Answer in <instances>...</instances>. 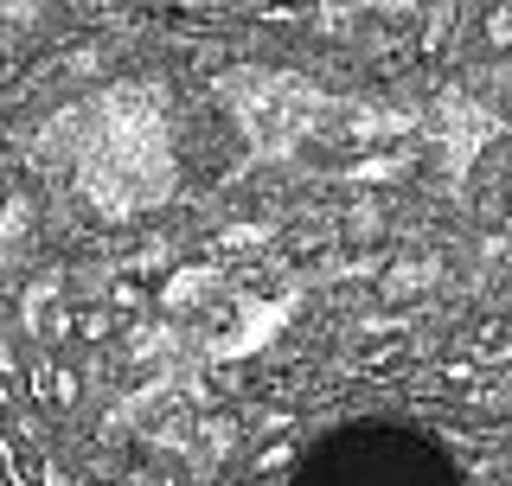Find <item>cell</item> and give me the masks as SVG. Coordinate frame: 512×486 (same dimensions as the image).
<instances>
[{
  "instance_id": "1",
  "label": "cell",
  "mask_w": 512,
  "mask_h": 486,
  "mask_svg": "<svg viewBox=\"0 0 512 486\" xmlns=\"http://www.w3.org/2000/svg\"><path fill=\"white\" fill-rule=\"evenodd\" d=\"M288 486H468L455 455L429 429L397 416H359L327 429L295 461Z\"/></svg>"
}]
</instances>
